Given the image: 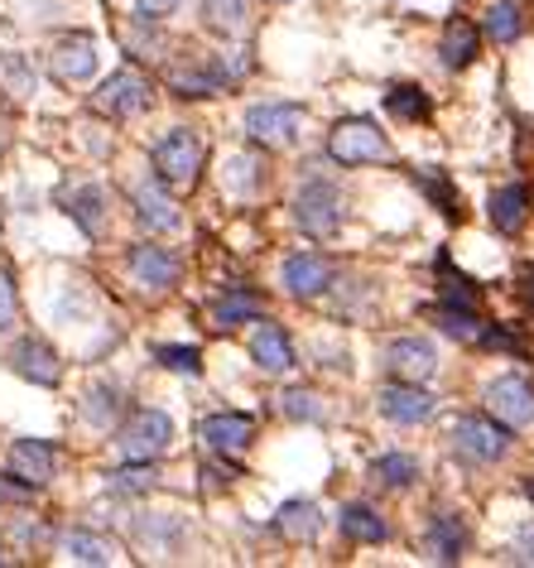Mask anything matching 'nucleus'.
I'll use <instances>...</instances> for the list:
<instances>
[{"mask_svg":"<svg viewBox=\"0 0 534 568\" xmlns=\"http://www.w3.org/2000/svg\"><path fill=\"white\" fill-rule=\"evenodd\" d=\"M198 169H202V140L193 130H169L154 144V174H160V184L193 188L198 184Z\"/></svg>","mask_w":534,"mask_h":568,"instance_id":"nucleus-2","label":"nucleus"},{"mask_svg":"<svg viewBox=\"0 0 534 568\" xmlns=\"http://www.w3.org/2000/svg\"><path fill=\"white\" fill-rule=\"evenodd\" d=\"M530 304H534V280H530Z\"/></svg>","mask_w":534,"mask_h":568,"instance_id":"nucleus-42","label":"nucleus"},{"mask_svg":"<svg viewBox=\"0 0 534 568\" xmlns=\"http://www.w3.org/2000/svg\"><path fill=\"white\" fill-rule=\"evenodd\" d=\"M285 289L294 299H313V294H323L327 285H333V260L327 256H313V251H299V256H289L285 260Z\"/></svg>","mask_w":534,"mask_h":568,"instance_id":"nucleus-12","label":"nucleus"},{"mask_svg":"<svg viewBox=\"0 0 534 568\" xmlns=\"http://www.w3.org/2000/svg\"><path fill=\"white\" fill-rule=\"evenodd\" d=\"M10 467H15V477H24L30 487H44V482L54 477V449H48L44 439H15Z\"/></svg>","mask_w":534,"mask_h":568,"instance_id":"nucleus-16","label":"nucleus"},{"mask_svg":"<svg viewBox=\"0 0 534 568\" xmlns=\"http://www.w3.org/2000/svg\"><path fill=\"white\" fill-rule=\"evenodd\" d=\"M92 102H96V112H106V116H140L144 106H150V78L136 68H120L96 88Z\"/></svg>","mask_w":534,"mask_h":568,"instance_id":"nucleus-7","label":"nucleus"},{"mask_svg":"<svg viewBox=\"0 0 534 568\" xmlns=\"http://www.w3.org/2000/svg\"><path fill=\"white\" fill-rule=\"evenodd\" d=\"M337 525H343V535L347 540H357V545H381L391 530H385V521L371 511L367 501H351V506H343V515H337Z\"/></svg>","mask_w":534,"mask_h":568,"instance_id":"nucleus-21","label":"nucleus"},{"mask_svg":"<svg viewBox=\"0 0 534 568\" xmlns=\"http://www.w3.org/2000/svg\"><path fill=\"white\" fill-rule=\"evenodd\" d=\"M275 530L285 540H294V545H299V540H313V535H318V506H313V501H289L285 511L275 515Z\"/></svg>","mask_w":534,"mask_h":568,"instance_id":"nucleus-24","label":"nucleus"},{"mask_svg":"<svg viewBox=\"0 0 534 568\" xmlns=\"http://www.w3.org/2000/svg\"><path fill=\"white\" fill-rule=\"evenodd\" d=\"M520 24H525V20H520L515 0H501V5L487 10V34H491L496 44H515L520 39Z\"/></svg>","mask_w":534,"mask_h":568,"instance_id":"nucleus-31","label":"nucleus"},{"mask_svg":"<svg viewBox=\"0 0 534 568\" xmlns=\"http://www.w3.org/2000/svg\"><path fill=\"white\" fill-rule=\"evenodd\" d=\"M236 72L227 68V63H202V68H174V92H184V96H212V92H222L227 82H232Z\"/></svg>","mask_w":534,"mask_h":568,"instance_id":"nucleus-20","label":"nucleus"},{"mask_svg":"<svg viewBox=\"0 0 534 568\" xmlns=\"http://www.w3.org/2000/svg\"><path fill=\"white\" fill-rule=\"evenodd\" d=\"M10 318H15V294H10V285L0 280V328H5Z\"/></svg>","mask_w":534,"mask_h":568,"instance_id":"nucleus-40","label":"nucleus"},{"mask_svg":"<svg viewBox=\"0 0 534 568\" xmlns=\"http://www.w3.org/2000/svg\"><path fill=\"white\" fill-rule=\"evenodd\" d=\"M63 549H68L72 564H112V559H116V545H112V540L88 535V530H72V535L63 540Z\"/></svg>","mask_w":534,"mask_h":568,"instance_id":"nucleus-26","label":"nucleus"},{"mask_svg":"<svg viewBox=\"0 0 534 568\" xmlns=\"http://www.w3.org/2000/svg\"><path fill=\"white\" fill-rule=\"evenodd\" d=\"M202 20L217 34H241L246 30V0H202Z\"/></svg>","mask_w":534,"mask_h":568,"instance_id":"nucleus-27","label":"nucleus"},{"mask_svg":"<svg viewBox=\"0 0 534 568\" xmlns=\"http://www.w3.org/2000/svg\"><path fill=\"white\" fill-rule=\"evenodd\" d=\"M327 154H333L337 164H375V160H391V140H385L367 116H351V120H337L333 126Z\"/></svg>","mask_w":534,"mask_h":568,"instance_id":"nucleus-1","label":"nucleus"},{"mask_svg":"<svg viewBox=\"0 0 534 568\" xmlns=\"http://www.w3.org/2000/svg\"><path fill=\"white\" fill-rule=\"evenodd\" d=\"M10 367H15L24 381H34V385H58V376H63L54 347L39 343V337H24V343L10 347Z\"/></svg>","mask_w":534,"mask_h":568,"instance_id":"nucleus-13","label":"nucleus"},{"mask_svg":"<svg viewBox=\"0 0 534 568\" xmlns=\"http://www.w3.org/2000/svg\"><path fill=\"white\" fill-rule=\"evenodd\" d=\"M299 126H303L299 102H260L246 112V136L256 144H294Z\"/></svg>","mask_w":534,"mask_h":568,"instance_id":"nucleus-6","label":"nucleus"},{"mask_svg":"<svg viewBox=\"0 0 534 568\" xmlns=\"http://www.w3.org/2000/svg\"><path fill=\"white\" fill-rule=\"evenodd\" d=\"M433 318H439V328L448 337H463V343H477L481 337V323H477V313H472L467 304H443Z\"/></svg>","mask_w":534,"mask_h":568,"instance_id":"nucleus-30","label":"nucleus"},{"mask_svg":"<svg viewBox=\"0 0 534 568\" xmlns=\"http://www.w3.org/2000/svg\"><path fill=\"white\" fill-rule=\"evenodd\" d=\"M169 439H174V419H169L164 409H136V415L126 419V429H120V453H126L130 463H150L154 453L169 449Z\"/></svg>","mask_w":534,"mask_h":568,"instance_id":"nucleus-4","label":"nucleus"},{"mask_svg":"<svg viewBox=\"0 0 534 568\" xmlns=\"http://www.w3.org/2000/svg\"><path fill=\"white\" fill-rule=\"evenodd\" d=\"M160 361L169 371H184V376H198V371H202L198 347H160Z\"/></svg>","mask_w":534,"mask_h":568,"instance_id":"nucleus-34","label":"nucleus"},{"mask_svg":"<svg viewBox=\"0 0 534 568\" xmlns=\"http://www.w3.org/2000/svg\"><path fill=\"white\" fill-rule=\"evenodd\" d=\"M448 439H453V449L463 453V457H472V463H496V457L511 449V433L496 425V419H481V415L453 419Z\"/></svg>","mask_w":534,"mask_h":568,"instance_id":"nucleus-5","label":"nucleus"},{"mask_svg":"<svg viewBox=\"0 0 534 568\" xmlns=\"http://www.w3.org/2000/svg\"><path fill=\"white\" fill-rule=\"evenodd\" d=\"M251 357H256L260 371H289L294 367V347H289L285 328H275V323H260L256 337H251Z\"/></svg>","mask_w":534,"mask_h":568,"instance_id":"nucleus-18","label":"nucleus"},{"mask_svg":"<svg viewBox=\"0 0 534 568\" xmlns=\"http://www.w3.org/2000/svg\"><path fill=\"white\" fill-rule=\"evenodd\" d=\"M419 184H423V193H429L433 202H439V212H443V217H457V212H463V208H457V193L448 188V178L439 174V169H423Z\"/></svg>","mask_w":534,"mask_h":568,"instance_id":"nucleus-33","label":"nucleus"},{"mask_svg":"<svg viewBox=\"0 0 534 568\" xmlns=\"http://www.w3.org/2000/svg\"><path fill=\"white\" fill-rule=\"evenodd\" d=\"M294 217L309 236H333L337 227H343V193L327 184V178H313V184L299 188Z\"/></svg>","mask_w":534,"mask_h":568,"instance_id":"nucleus-3","label":"nucleus"},{"mask_svg":"<svg viewBox=\"0 0 534 568\" xmlns=\"http://www.w3.org/2000/svg\"><path fill=\"white\" fill-rule=\"evenodd\" d=\"M54 72L63 82H82V78H92L96 72V39L92 34H68V39H58L54 44Z\"/></svg>","mask_w":534,"mask_h":568,"instance_id":"nucleus-14","label":"nucleus"},{"mask_svg":"<svg viewBox=\"0 0 534 568\" xmlns=\"http://www.w3.org/2000/svg\"><path fill=\"white\" fill-rule=\"evenodd\" d=\"M174 5H178V0H140V15L144 20H164Z\"/></svg>","mask_w":534,"mask_h":568,"instance_id":"nucleus-39","label":"nucleus"},{"mask_svg":"<svg viewBox=\"0 0 534 568\" xmlns=\"http://www.w3.org/2000/svg\"><path fill=\"white\" fill-rule=\"evenodd\" d=\"M525 217H530V188L525 184H511V188H501L491 198V227L496 232L515 236L520 227H525Z\"/></svg>","mask_w":534,"mask_h":568,"instance_id":"nucleus-19","label":"nucleus"},{"mask_svg":"<svg viewBox=\"0 0 534 568\" xmlns=\"http://www.w3.org/2000/svg\"><path fill=\"white\" fill-rule=\"evenodd\" d=\"M116 415V391H106V385H96V391L88 395V419L92 425H106V419Z\"/></svg>","mask_w":534,"mask_h":568,"instance_id":"nucleus-36","label":"nucleus"},{"mask_svg":"<svg viewBox=\"0 0 534 568\" xmlns=\"http://www.w3.org/2000/svg\"><path fill=\"white\" fill-rule=\"evenodd\" d=\"M385 371H391L395 381L423 385L439 371V352H433V343H423V337H395V343L385 347Z\"/></svg>","mask_w":534,"mask_h":568,"instance_id":"nucleus-9","label":"nucleus"},{"mask_svg":"<svg viewBox=\"0 0 534 568\" xmlns=\"http://www.w3.org/2000/svg\"><path fill=\"white\" fill-rule=\"evenodd\" d=\"M515 559H520V564H534V525L520 530V540H515Z\"/></svg>","mask_w":534,"mask_h":568,"instance_id":"nucleus-38","label":"nucleus"},{"mask_svg":"<svg viewBox=\"0 0 534 568\" xmlns=\"http://www.w3.org/2000/svg\"><path fill=\"white\" fill-rule=\"evenodd\" d=\"M265 313V299L251 294V289H232V294L217 304V328H236V323H251Z\"/></svg>","mask_w":534,"mask_h":568,"instance_id":"nucleus-25","label":"nucleus"},{"mask_svg":"<svg viewBox=\"0 0 534 568\" xmlns=\"http://www.w3.org/2000/svg\"><path fill=\"white\" fill-rule=\"evenodd\" d=\"M371 477L385 482V487H409V482L419 477V463L409 453H381L371 463Z\"/></svg>","mask_w":534,"mask_h":568,"instance_id":"nucleus-28","label":"nucleus"},{"mask_svg":"<svg viewBox=\"0 0 534 568\" xmlns=\"http://www.w3.org/2000/svg\"><path fill=\"white\" fill-rule=\"evenodd\" d=\"M72 217L82 222V232H102V188H78L72 193Z\"/></svg>","mask_w":534,"mask_h":568,"instance_id":"nucleus-32","label":"nucleus"},{"mask_svg":"<svg viewBox=\"0 0 534 568\" xmlns=\"http://www.w3.org/2000/svg\"><path fill=\"white\" fill-rule=\"evenodd\" d=\"M381 415L395 419V425H423V419L433 415V395L423 391L419 381H405V385H385L381 395Z\"/></svg>","mask_w":534,"mask_h":568,"instance_id":"nucleus-11","label":"nucleus"},{"mask_svg":"<svg viewBox=\"0 0 534 568\" xmlns=\"http://www.w3.org/2000/svg\"><path fill=\"white\" fill-rule=\"evenodd\" d=\"M525 491H530V497H534V482H525Z\"/></svg>","mask_w":534,"mask_h":568,"instance_id":"nucleus-41","label":"nucleus"},{"mask_svg":"<svg viewBox=\"0 0 534 568\" xmlns=\"http://www.w3.org/2000/svg\"><path fill=\"white\" fill-rule=\"evenodd\" d=\"M130 270H136V280L140 285H150V289H169L178 280V256L174 251H164V246H136L130 251Z\"/></svg>","mask_w":534,"mask_h":568,"instance_id":"nucleus-15","label":"nucleus"},{"mask_svg":"<svg viewBox=\"0 0 534 568\" xmlns=\"http://www.w3.org/2000/svg\"><path fill=\"white\" fill-rule=\"evenodd\" d=\"M285 415L289 419H318V401L309 391H289L285 395Z\"/></svg>","mask_w":534,"mask_h":568,"instance_id":"nucleus-37","label":"nucleus"},{"mask_svg":"<svg viewBox=\"0 0 534 568\" xmlns=\"http://www.w3.org/2000/svg\"><path fill=\"white\" fill-rule=\"evenodd\" d=\"M487 409L501 425H530L534 419V385L525 376H496L487 385Z\"/></svg>","mask_w":534,"mask_h":568,"instance_id":"nucleus-8","label":"nucleus"},{"mask_svg":"<svg viewBox=\"0 0 534 568\" xmlns=\"http://www.w3.org/2000/svg\"><path fill=\"white\" fill-rule=\"evenodd\" d=\"M136 217H140V227H150V232H174L178 227V208L160 184H140L136 188Z\"/></svg>","mask_w":534,"mask_h":568,"instance_id":"nucleus-17","label":"nucleus"},{"mask_svg":"<svg viewBox=\"0 0 534 568\" xmlns=\"http://www.w3.org/2000/svg\"><path fill=\"white\" fill-rule=\"evenodd\" d=\"M270 5H279V0H270Z\"/></svg>","mask_w":534,"mask_h":568,"instance_id":"nucleus-43","label":"nucleus"},{"mask_svg":"<svg viewBox=\"0 0 534 568\" xmlns=\"http://www.w3.org/2000/svg\"><path fill=\"white\" fill-rule=\"evenodd\" d=\"M477 24H467V20H448L443 24V44H439V54H443V68H467L472 58H477Z\"/></svg>","mask_w":534,"mask_h":568,"instance_id":"nucleus-22","label":"nucleus"},{"mask_svg":"<svg viewBox=\"0 0 534 568\" xmlns=\"http://www.w3.org/2000/svg\"><path fill=\"white\" fill-rule=\"evenodd\" d=\"M112 487L116 491H150L154 487V467H120V473H112Z\"/></svg>","mask_w":534,"mask_h":568,"instance_id":"nucleus-35","label":"nucleus"},{"mask_svg":"<svg viewBox=\"0 0 534 568\" xmlns=\"http://www.w3.org/2000/svg\"><path fill=\"white\" fill-rule=\"evenodd\" d=\"M385 106H391V116H399V120H429L433 116V102L419 88H391L385 92Z\"/></svg>","mask_w":534,"mask_h":568,"instance_id":"nucleus-29","label":"nucleus"},{"mask_svg":"<svg viewBox=\"0 0 534 568\" xmlns=\"http://www.w3.org/2000/svg\"><path fill=\"white\" fill-rule=\"evenodd\" d=\"M463 521L457 515H433L429 525V559L433 564H457L463 559Z\"/></svg>","mask_w":534,"mask_h":568,"instance_id":"nucleus-23","label":"nucleus"},{"mask_svg":"<svg viewBox=\"0 0 534 568\" xmlns=\"http://www.w3.org/2000/svg\"><path fill=\"white\" fill-rule=\"evenodd\" d=\"M251 439H256V419H251V415L222 409V415L202 419V443H208L212 453H246Z\"/></svg>","mask_w":534,"mask_h":568,"instance_id":"nucleus-10","label":"nucleus"}]
</instances>
